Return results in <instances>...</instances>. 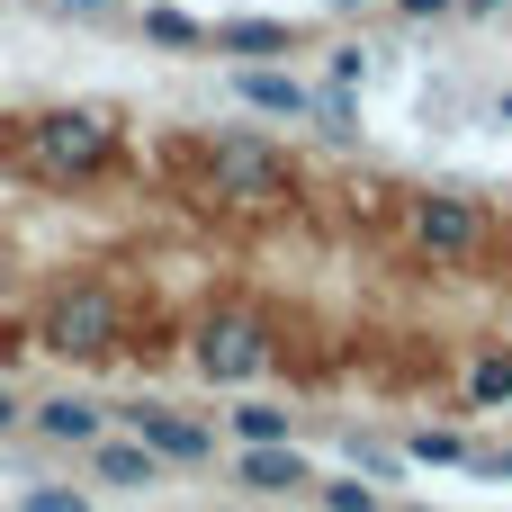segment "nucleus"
Segmentation results:
<instances>
[{
    "instance_id": "obj_17",
    "label": "nucleus",
    "mask_w": 512,
    "mask_h": 512,
    "mask_svg": "<svg viewBox=\"0 0 512 512\" xmlns=\"http://www.w3.org/2000/svg\"><path fill=\"white\" fill-rule=\"evenodd\" d=\"M315 504L324 512H387V495L369 477H315Z\"/></svg>"
},
{
    "instance_id": "obj_7",
    "label": "nucleus",
    "mask_w": 512,
    "mask_h": 512,
    "mask_svg": "<svg viewBox=\"0 0 512 512\" xmlns=\"http://www.w3.org/2000/svg\"><path fill=\"white\" fill-rule=\"evenodd\" d=\"M234 486H252L261 504H279V495H315V459H306L297 441H270V450H243V459H234Z\"/></svg>"
},
{
    "instance_id": "obj_5",
    "label": "nucleus",
    "mask_w": 512,
    "mask_h": 512,
    "mask_svg": "<svg viewBox=\"0 0 512 512\" xmlns=\"http://www.w3.org/2000/svg\"><path fill=\"white\" fill-rule=\"evenodd\" d=\"M486 234H495V216H486V198H468V189H423V198L405 207V252H414L423 270H468V261L486 252Z\"/></svg>"
},
{
    "instance_id": "obj_16",
    "label": "nucleus",
    "mask_w": 512,
    "mask_h": 512,
    "mask_svg": "<svg viewBox=\"0 0 512 512\" xmlns=\"http://www.w3.org/2000/svg\"><path fill=\"white\" fill-rule=\"evenodd\" d=\"M144 36L171 45V54H198V45H207V18H189V9H144Z\"/></svg>"
},
{
    "instance_id": "obj_3",
    "label": "nucleus",
    "mask_w": 512,
    "mask_h": 512,
    "mask_svg": "<svg viewBox=\"0 0 512 512\" xmlns=\"http://www.w3.org/2000/svg\"><path fill=\"white\" fill-rule=\"evenodd\" d=\"M117 153H126V126H117L108 108H45V117L27 126V162H36L45 180H99Z\"/></svg>"
},
{
    "instance_id": "obj_18",
    "label": "nucleus",
    "mask_w": 512,
    "mask_h": 512,
    "mask_svg": "<svg viewBox=\"0 0 512 512\" xmlns=\"http://www.w3.org/2000/svg\"><path fill=\"white\" fill-rule=\"evenodd\" d=\"M18 512H90V495H81V486H27Z\"/></svg>"
},
{
    "instance_id": "obj_25",
    "label": "nucleus",
    "mask_w": 512,
    "mask_h": 512,
    "mask_svg": "<svg viewBox=\"0 0 512 512\" xmlns=\"http://www.w3.org/2000/svg\"><path fill=\"white\" fill-rule=\"evenodd\" d=\"M495 117H504V126H512V90H504V99H495Z\"/></svg>"
},
{
    "instance_id": "obj_24",
    "label": "nucleus",
    "mask_w": 512,
    "mask_h": 512,
    "mask_svg": "<svg viewBox=\"0 0 512 512\" xmlns=\"http://www.w3.org/2000/svg\"><path fill=\"white\" fill-rule=\"evenodd\" d=\"M63 9H81V18H99V9H117V0H63Z\"/></svg>"
},
{
    "instance_id": "obj_2",
    "label": "nucleus",
    "mask_w": 512,
    "mask_h": 512,
    "mask_svg": "<svg viewBox=\"0 0 512 512\" xmlns=\"http://www.w3.org/2000/svg\"><path fill=\"white\" fill-rule=\"evenodd\" d=\"M270 360H279V333H270L261 306H216V315L189 324V369L207 387H261Z\"/></svg>"
},
{
    "instance_id": "obj_15",
    "label": "nucleus",
    "mask_w": 512,
    "mask_h": 512,
    "mask_svg": "<svg viewBox=\"0 0 512 512\" xmlns=\"http://www.w3.org/2000/svg\"><path fill=\"white\" fill-rule=\"evenodd\" d=\"M405 459L414 468H477V441H459V432H405Z\"/></svg>"
},
{
    "instance_id": "obj_21",
    "label": "nucleus",
    "mask_w": 512,
    "mask_h": 512,
    "mask_svg": "<svg viewBox=\"0 0 512 512\" xmlns=\"http://www.w3.org/2000/svg\"><path fill=\"white\" fill-rule=\"evenodd\" d=\"M468 477H512V450H477V468Z\"/></svg>"
},
{
    "instance_id": "obj_20",
    "label": "nucleus",
    "mask_w": 512,
    "mask_h": 512,
    "mask_svg": "<svg viewBox=\"0 0 512 512\" xmlns=\"http://www.w3.org/2000/svg\"><path fill=\"white\" fill-rule=\"evenodd\" d=\"M459 0H396V18H450Z\"/></svg>"
},
{
    "instance_id": "obj_19",
    "label": "nucleus",
    "mask_w": 512,
    "mask_h": 512,
    "mask_svg": "<svg viewBox=\"0 0 512 512\" xmlns=\"http://www.w3.org/2000/svg\"><path fill=\"white\" fill-rule=\"evenodd\" d=\"M360 72H369V45H333V81L360 90Z\"/></svg>"
},
{
    "instance_id": "obj_23",
    "label": "nucleus",
    "mask_w": 512,
    "mask_h": 512,
    "mask_svg": "<svg viewBox=\"0 0 512 512\" xmlns=\"http://www.w3.org/2000/svg\"><path fill=\"white\" fill-rule=\"evenodd\" d=\"M459 9H468V18H495V9H512V0H459Z\"/></svg>"
},
{
    "instance_id": "obj_22",
    "label": "nucleus",
    "mask_w": 512,
    "mask_h": 512,
    "mask_svg": "<svg viewBox=\"0 0 512 512\" xmlns=\"http://www.w3.org/2000/svg\"><path fill=\"white\" fill-rule=\"evenodd\" d=\"M18 423H27V405H18V396L0 387V432H18Z\"/></svg>"
},
{
    "instance_id": "obj_6",
    "label": "nucleus",
    "mask_w": 512,
    "mask_h": 512,
    "mask_svg": "<svg viewBox=\"0 0 512 512\" xmlns=\"http://www.w3.org/2000/svg\"><path fill=\"white\" fill-rule=\"evenodd\" d=\"M117 432H135L162 468H207V459H216V432H207L198 414H180V405H153V396H144V405H117Z\"/></svg>"
},
{
    "instance_id": "obj_1",
    "label": "nucleus",
    "mask_w": 512,
    "mask_h": 512,
    "mask_svg": "<svg viewBox=\"0 0 512 512\" xmlns=\"http://www.w3.org/2000/svg\"><path fill=\"white\" fill-rule=\"evenodd\" d=\"M207 198L234 207V216H261V207H288L297 198V162L270 144V135H216L207 144Z\"/></svg>"
},
{
    "instance_id": "obj_13",
    "label": "nucleus",
    "mask_w": 512,
    "mask_h": 512,
    "mask_svg": "<svg viewBox=\"0 0 512 512\" xmlns=\"http://www.w3.org/2000/svg\"><path fill=\"white\" fill-rule=\"evenodd\" d=\"M306 117H315V135H324V144H351V135H360V90L324 81V90L306 99Z\"/></svg>"
},
{
    "instance_id": "obj_9",
    "label": "nucleus",
    "mask_w": 512,
    "mask_h": 512,
    "mask_svg": "<svg viewBox=\"0 0 512 512\" xmlns=\"http://www.w3.org/2000/svg\"><path fill=\"white\" fill-rule=\"evenodd\" d=\"M234 99H243L252 117H306L315 90H306L297 72H279V63H243V72H234Z\"/></svg>"
},
{
    "instance_id": "obj_4",
    "label": "nucleus",
    "mask_w": 512,
    "mask_h": 512,
    "mask_svg": "<svg viewBox=\"0 0 512 512\" xmlns=\"http://www.w3.org/2000/svg\"><path fill=\"white\" fill-rule=\"evenodd\" d=\"M117 342H126V306L99 279H72L36 306V351H54V360H108Z\"/></svg>"
},
{
    "instance_id": "obj_8",
    "label": "nucleus",
    "mask_w": 512,
    "mask_h": 512,
    "mask_svg": "<svg viewBox=\"0 0 512 512\" xmlns=\"http://www.w3.org/2000/svg\"><path fill=\"white\" fill-rule=\"evenodd\" d=\"M153 477H162V459H153V450H144L135 432H99V441H90V486H117V495H144Z\"/></svg>"
},
{
    "instance_id": "obj_10",
    "label": "nucleus",
    "mask_w": 512,
    "mask_h": 512,
    "mask_svg": "<svg viewBox=\"0 0 512 512\" xmlns=\"http://www.w3.org/2000/svg\"><path fill=\"white\" fill-rule=\"evenodd\" d=\"M27 423H36V441H54V450H90V441L108 432V414H99L90 396H45V405H27Z\"/></svg>"
},
{
    "instance_id": "obj_26",
    "label": "nucleus",
    "mask_w": 512,
    "mask_h": 512,
    "mask_svg": "<svg viewBox=\"0 0 512 512\" xmlns=\"http://www.w3.org/2000/svg\"><path fill=\"white\" fill-rule=\"evenodd\" d=\"M324 9H360V0H324Z\"/></svg>"
},
{
    "instance_id": "obj_14",
    "label": "nucleus",
    "mask_w": 512,
    "mask_h": 512,
    "mask_svg": "<svg viewBox=\"0 0 512 512\" xmlns=\"http://www.w3.org/2000/svg\"><path fill=\"white\" fill-rule=\"evenodd\" d=\"M468 405L477 414H504L512 405V351H477L468 360Z\"/></svg>"
},
{
    "instance_id": "obj_11",
    "label": "nucleus",
    "mask_w": 512,
    "mask_h": 512,
    "mask_svg": "<svg viewBox=\"0 0 512 512\" xmlns=\"http://www.w3.org/2000/svg\"><path fill=\"white\" fill-rule=\"evenodd\" d=\"M207 45H225V54H261V63H270V54L297 45V27H288V18H216Z\"/></svg>"
},
{
    "instance_id": "obj_12",
    "label": "nucleus",
    "mask_w": 512,
    "mask_h": 512,
    "mask_svg": "<svg viewBox=\"0 0 512 512\" xmlns=\"http://www.w3.org/2000/svg\"><path fill=\"white\" fill-rule=\"evenodd\" d=\"M225 432H234V450H270V441H297V414L270 405V396H243V405L225 414Z\"/></svg>"
}]
</instances>
